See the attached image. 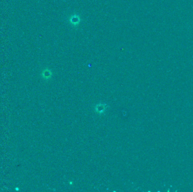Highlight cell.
<instances>
[{
    "mask_svg": "<svg viewBox=\"0 0 193 192\" xmlns=\"http://www.w3.org/2000/svg\"><path fill=\"white\" fill-rule=\"evenodd\" d=\"M51 76H52V72L51 70L49 69H44L41 73V76L43 79H49L51 78Z\"/></svg>",
    "mask_w": 193,
    "mask_h": 192,
    "instance_id": "cell-2",
    "label": "cell"
},
{
    "mask_svg": "<svg viewBox=\"0 0 193 192\" xmlns=\"http://www.w3.org/2000/svg\"><path fill=\"white\" fill-rule=\"evenodd\" d=\"M106 105H103V104H99L96 106V111L97 112H98L99 113H102L103 112H104L105 110V107Z\"/></svg>",
    "mask_w": 193,
    "mask_h": 192,
    "instance_id": "cell-3",
    "label": "cell"
},
{
    "mask_svg": "<svg viewBox=\"0 0 193 192\" xmlns=\"http://www.w3.org/2000/svg\"><path fill=\"white\" fill-rule=\"evenodd\" d=\"M68 22L72 27H76L80 23V22H81L80 16L79 14H72L68 19Z\"/></svg>",
    "mask_w": 193,
    "mask_h": 192,
    "instance_id": "cell-1",
    "label": "cell"
}]
</instances>
